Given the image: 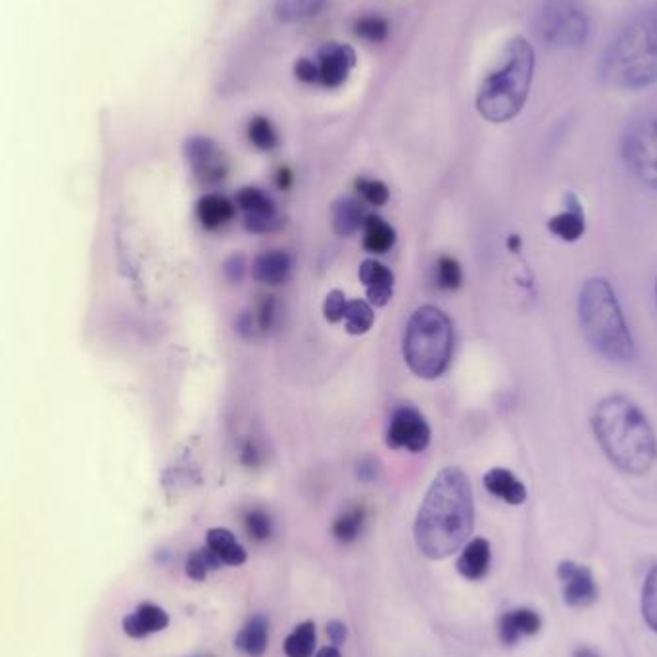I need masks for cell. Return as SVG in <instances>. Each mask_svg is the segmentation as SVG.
<instances>
[{
    "instance_id": "cell-1",
    "label": "cell",
    "mask_w": 657,
    "mask_h": 657,
    "mask_svg": "<svg viewBox=\"0 0 657 657\" xmlns=\"http://www.w3.org/2000/svg\"><path fill=\"white\" fill-rule=\"evenodd\" d=\"M475 506L467 475L446 467L429 488L417 519L415 544L429 560H444L458 552L473 531Z\"/></svg>"
},
{
    "instance_id": "cell-2",
    "label": "cell",
    "mask_w": 657,
    "mask_h": 657,
    "mask_svg": "<svg viewBox=\"0 0 657 657\" xmlns=\"http://www.w3.org/2000/svg\"><path fill=\"white\" fill-rule=\"evenodd\" d=\"M592 431L609 462L629 475L648 473L657 460V438L644 412L627 396L600 400L592 414Z\"/></svg>"
},
{
    "instance_id": "cell-3",
    "label": "cell",
    "mask_w": 657,
    "mask_h": 657,
    "mask_svg": "<svg viewBox=\"0 0 657 657\" xmlns=\"http://www.w3.org/2000/svg\"><path fill=\"white\" fill-rule=\"evenodd\" d=\"M600 77L617 89H644L657 83V6L625 25L604 50Z\"/></svg>"
},
{
    "instance_id": "cell-4",
    "label": "cell",
    "mask_w": 657,
    "mask_h": 657,
    "mask_svg": "<svg viewBox=\"0 0 657 657\" xmlns=\"http://www.w3.org/2000/svg\"><path fill=\"white\" fill-rule=\"evenodd\" d=\"M533 73L535 50L527 39L513 37L479 89L477 108L481 116L492 123L513 120L529 97Z\"/></svg>"
},
{
    "instance_id": "cell-5",
    "label": "cell",
    "mask_w": 657,
    "mask_h": 657,
    "mask_svg": "<svg viewBox=\"0 0 657 657\" xmlns=\"http://www.w3.org/2000/svg\"><path fill=\"white\" fill-rule=\"evenodd\" d=\"M579 317L586 341L600 356L615 364L633 360V335L608 279L592 277L584 283L579 296Z\"/></svg>"
},
{
    "instance_id": "cell-6",
    "label": "cell",
    "mask_w": 657,
    "mask_h": 657,
    "mask_svg": "<svg viewBox=\"0 0 657 657\" xmlns=\"http://www.w3.org/2000/svg\"><path fill=\"white\" fill-rule=\"evenodd\" d=\"M454 329L435 306H423L410 317L404 335L406 364L421 379H437L452 360Z\"/></svg>"
},
{
    "instance_id": "cell-7",
    "label": "cell",
    "mask_w": 657,
    "mask_h": 657,
    "mask_svg": "<svg viewBox=\"0 0 657 657\" xmlns=\"http://www.w3.org/2000/svg\"><path fill=\"white\" fill-rule=\"evenodd\" d=\"M535 33L548 49H577L588 37V14L581 0H544L536 12Z\"/></svg>"
},
{
    "instance_id": "cell-8",
    "label": "cell",
    "mask_w": 657,
    "mask_h": 657,
    "mask_svg": "<svg viewBox=\"0 0 657 657\" xmlns=\"http://www.w3.org/2000/svg\"><path fill=\"white\" fill-rule=\"evenodd\" d=\"M621 154L627 170L642 185L657 191V116L634 120L625 129Z\"/></svg>"
},
{
    "instance_id": "cell-9",
    "label": "cell",
    "mask_w": 657,
    "mask_h": 657,
    "mask_svg": "<svg viewBox=\"0 0 657 657\" xmlns=\"http://www.w3.org/2000/svg\"><path fill=\"white\" fill-rule=\"evenodd\" d=\"M431 442V429L425 417L412 406L398 408L390 419L387 444L390 448H406L410 452H423Z\"/></svg>"
},
{
    "instance_id": "cell-10",
    "label": "cell",
    "mask_w": 657,
    "mask_h": 657,
    "mask_svg": "<svg viewBox=\"0 0 657 657\" xmlns=\"http://www.w3.org/2000/svg\"><path fill=\"white\" fill-rule=\"evenodd\" d=\"M558 577L563 590V600L571 608H586L598 600V586L588 567L575 561H561Z\"/></svg>"
},
{
    "instance_id": "cell-11",
    "label": "cell",
    "mask_w": 657,
    "mask_h": 657,
    "mask_svg": "<svg viewBox=\"0 0 657 657\" xmlns=\"http://www.w3.org/2000/svg\"><path fill=\"white\" fill-rule=\"evenodd\" d=\"M185 154L196 177L202 183H219L225 177L227 164L223 160L221 150L212 139L208 137L189 139L185 145Z\"/></svg>"
},
{
    "instance_id": "cell-12",
    "label": "cell",
    "mask_w": 657,
    "mask_h": 657,
    "mask_svg": "<svg viewBox=\"0 0 657 657\" xmlns=\"http://www.w3.org/2000/svg\"><path fill=\"white\" fill-rule=\"evenodd\" d=\"M235 200L246 214L244 225L250 233H268L279 225L275 204L264 191L256 187H244L237 193Z\"/></svg>"
},
{
    "instance_id": "cell-13",
    "label": "cell",
    "mask_w": 657,
    "mask_h": 657,
    "mask_svg": "<svg viewBox=\"0 0 657 657\" xmlns=\"http://www.w3.org/2000/svg\"><path fill=\"white\" fill-rule=\"evenodd\" d=\"M356 62L354 50L339 43H329L319 50V81L325 87H339Z\"/></svg>"
},
{
    "instance_id": "cell-14",
    "label": "cell",
    "mask_w": 657,
    "mask_h": 657,
    "mask_svg": "<svg viewBox=\"0 0 657 657\" xmlns=\"http://www.w3.org/2000/svg\"><path fill=\"white\" fill-rule=\"evenodd\" d=\"M170 625V617L156 604L145 602L122 621L123 633L131 638H145L148 634L160 633Z\"/></svg>"
},
{
    "instance_id": "cell-15",
    "label": "cell",
    "mask_w": 657,
    "mask_h": 657,
    "mask_svg": "<svg viewBox=\"0 0 657 657\" xmlns=\"http://www.w3.org/2000/svg\"><path fill=\"white\" fill-rule=\"evenodd\" d=\"M292 260L291 256L283 250H269L260 254L252 262V279L268 285V287H277L287 283L291 277Z\"/></svg>"
},
{
    "instance_id": "cell-16",
    "label": "cell",
    "mask_w": 657,
    "mask_h": 657,
    "mask_svg": "<svg viewBox=\"0 0 657 657\" xmlns=\"http://www.w3.org/2000/svg\"><path fill=\"white\" fill-rule=\"evenodd\" d=\"M565 210L548 221L550 233L560 237L565 243L579 241L586 231V218H584L583 204L573 193L565 196Z\"/></svg>"
},
{
    "instance_id": "cell-17",
    "label": "cell",
    "mask_w": 657,
    "mask_h": 657,
    "mask_svg": "<svg viewBox=\"0 0 657 657\" xmlns=\"http://www.w3.org/2000/svg\"><path fill=\"white\" fill-rule=\"evenodd\" d=\"M360 281L373 306H387L394 292V275L387 266L375 260H365L360 266Z\"/></svg>"
},
{
    "instance_id": "cell-18",
    "label": "cell",
    "mask_w": 657,
    "mask_h": 657,
    "mask_svg": "<svg viewBox=\"0 0 657 657\" xmlns=\"http://www.w3.org/2000/svg\"><path fill=\"white\" fill-rule=\"evenodd\" d=\"M542 627L540 615L533 609H515L500 617L498 633L504 644H517L523 636H533Z\"/></svg>"
},
{
    "instance_id": "cell-19",
    "label": "cell",
    "mask_w": 657,
    "mask_h": 657,
    "mask_svg": "<svg viewBox=\"0 0 657 657\" xmlns=\"http://www.w3.org/2000/svg\"><path fill=\"white\" fill-rule=\"evenodd\" d=\"M196 216L204 229L218 231L221 227L229 225L235 216L237 208L235 204L221 195L202 196L196 204Z\"/></svg>"
},
{
    "instance_id": "cell-20",
    "label": "cell",
    "mask_w": 657,
    "mask_h": 657,
    "mask_svg": "<svg viewBox=\"0 0 657 657\" xmlns=\"http://www.w3.org/2000/svg\"><path fill=\"white\" fill-rule=\"evenodd\" d=\"M485 488L492 496L508 502L511 506H519L527 500L525 485L504 467H494L485 475Z\"/></svg>"
},
{
    "instance_id": "cell-21",
    "label": "cell",
    "mask_w": 657,
    "mask_h": 657,
    "mask_svg": "<svg viewBox=\"0 0 657 657\" xmlns=\"http://www.w3.org/2000/svg\"><path fill=\"white\" fill-rule=\"evenodd\" d=\"M331 218L333 229L339 237H352L364 227V204L352 196H342L333 204Z\"/></svg>"
},
{
    "instance_id": "cell-22",
    "label": "cell",
    "mask_w": 657,
    "mask_h": 657,
    "mask_svg": "<svg viewBox=\"0 0 657 657\" xmlns=\"http://www.w3.org/2000/svg\"><path fill=\"white\" fill-rule=\"evenodd\" d=\"M490 567V544L485 538H473L458 560V571L469 581H479L488 573Z\"/></svg>"
},
{
    "instance_id": "cell-23",
    "label": "cell",
    "mask_w": 657,
    "mask_h": 657,
    "mask_svg": "<svg viewBox=\"0 0 657 657\" xmlns=\"http://www.w3.org/2000/svg\"><path fill=\"white\" fill-rule=\"evenodd\" d=\"M268 619L264 615H254L239 636L235 638V644L239 650H243L246 656L262 657L268 648Z\"/></svg>"
},
{
    "instance_id": "cell-24",
    "label": "cell",
    "mask_w": 657,
    "mask_h": 657,
    "mask_svg": "<svg viewBox=\"0 0 657 657\" xmlns=\"http://www.w3.org/2000/svg\"><path fill=\"white\" fill-rule=\"evenodd\" d=\"M206 546L212 550V554L225 565H243L246 561V552L243 546L237 542L235 535L227 529H212L206 536Z\"/></svg>"
},
{
    "instance_id": "cell-25",
    "label": "cell",
    "mask_w": 657,
    "mask_h": 657,
    "mask_svg": "<svg viewBox=\"0 0 657 657\" xmlns=\"http://www.w3.org/2000/svg\"><path fill=\"white\" fill-rule=\"evenodd\" d=\"M364 248L369 254H385L396 243V231L385 219L367 216L364 221Z\"/></svg>"
},
{
    "instance_id": "cell-26",
    "label": "cell",
    "mask_w": 657,
    "mask_h": 657,
    "mask_svg": "<svg viewBox=\"0 0 657 657\" xmlns=\"http://www.w3.org/2000/svg\"><path fill=\"white\" fill-rule=\"evenodd\" d=\"M323 4L325 0H277L275 16L285 24L300 22L310 16H316Z\"/></svg>"
},
{
    "instance_id": "cell-27",
    "label": "cell",
    "mask_w": 657,
    "mask_h": 657,
    "mask_svg": "<svg viewBox=\"0 0 657 657\" xmlns=\"http://www.w3.org/2000/svg\"><path fill=\"white\" fill-rule=\"evenodd\" d=\"M316 648V625L306 621L298 625L285 640V654L289 657H312Z\"/></svg>"
},
{
    "instance_id": "cell-28",
    "label": "cell",
    "mask_w": 657,
    "mask_h": 657,
    "mask_svg": "<svg viewBox=\"0 0 657 657\" xmlns=\"http://www.w3.org/2000/svg\"><path fill=\"white\" fill-rule=\"evenodd\" d=\"M373 321H375V314L367 302L364 300L348 302L346 312H344V325L350 335H364L373 327Z\"/></svg>"
},
{
    "instance_id": "cell-29",
    "label": "cell",
    "mask_w": 657,
    "mask_h": 657,
    "mask_svg": "<svg viewBox=\"0 0 657 657\" xmlns=\"http://www.w3.org/2000/svg\"><path fill=\"white\" fill-rule=\"evenodd\" d=\"M364 521V508L356 506L352 510L344 511L333 525V535L337 536L341 542H354L362 533Z\"/></svg>"
},
{
    "instance_id": "cell-30",
    "label": "cell",
    "mask_w": 657,
    "mask_h": 657,
    "mask_svg": "<svg viewBox=\"0 0 657 657\" xmlns=\"http://www.w3.org/2000/svg\"><path fill=\"white\" fill-rule=\"evenodd\" d=\"M248 139L260 150H273L275 146L279 145V135H277L275 127L271 125L268 118H262V116L254 118L248 125Z\"/></svg>"
},
{
    "instance_id": "cell-31",
    "label": "cell",
    "mask_w": 657,
    "mask_h": 657,
    "mask_svg": "<svg viewBox=\"0 0 657 657\" xmlns=\"http://www.w3.org/2000/svg\"><path fill=\"white\" fill-rule=\"evenodd\" d=\"M223 563L212 554V550L206 546L202 550H195L187 560V575L195 581H204L210 569H218Z\"/></svg>"
},
{
    "instance_id": "cell-32",
    "label": "cell",
    "mask_w": 657,
    "mask_h": 657,
    "mask_svg": "<svg viewBox=\"0 0 657 657\" xmlns=\"http://www.w3.org/2000/svg\"><path fill=\"white\" fill-rule=\"evenodd\" d=\"M438 287L444 291H456L462 287L463 271L458 260L442 256L437 264Z\"/></svg>"
},
{
    "instance_id": "cell-33",
    "label": "cell",
    "mask_w": 657,
    "mask_h": 657,
    "mask_svg": "<svg viewBox=\"0 0 657 657\" xmlns=\"http://www.w3.org/2000/svg\"><path fill=\"white\" fill-rule=\"evenodd\" d=\"M642 615L648 627L657 633V565L648 573L642 590Z\"/></svg>"
},
{
    "instance_id": "cell-34",
    "label": "cell",
    "mask_w": 657,
    "mask_h": 657,
    "mask_svg": "<svg viewBox=\"0 0 657 657\" xmlns=\"http://www.w3.org/2000/svg\"><path fill=\"white\" fill-rule=\"evenodd\" d=\"M356 191L362 195L367 204L371 206H385L389 202V187L383 181L377 179H358L356 181Z\"/></svg>"
},
{
    "instance_id": "cell-35",
    "label": "cell",
    "mask_w": 657,
    "mask_h": 657,
    "mask_svg": "<svg viewBox=\"0 0 657 657\" xmlns=\"http://www.w3.org/2000/svg\"><path fill=\"white\" fill-rule=\"evenodd\" d=\"M354 29H356V35L358 37H362L365 41H371V43H381L389 35V24H387V20H383L379 16L362 18Z\"/></svg>"
},
{
    "instance_id": "cell-36",
    "label": "cell",
    "mask_w": 657,
    "mask_h": 657,
    "mask_svg": "<svg viewBox=\"0 0 657 657\" xmlns=\"http://www.w3.org/2000/svg\"><path fill=\"white\" fill-rule=\"evenodd\" d=\"M244 527L248 536L254 540H268L271 536V521L266 511H248L244 517Z\"/></svg>"
},
{
    "instance_id": "cell-37",
    "label": "cell",
    "mask_w": 657,
    "mask_h": 657,
    "mask_svg": "<svg viewBox=\"0 0 657 657\" xmlns=\"http://www.w3.org/2000/svg\"><path fill=\"white\" fill-rule=\"evenodd\" d=\"M348 300L342 291H331L327 294L325 302H323V316L329 323H339L344 319V312H346Z\"/></svg>"
},
{
    "instance_id": "cell-38",
    "label": "cell",
    "mask_w": 657,
    "mask_h": 657,
    "mask_svg": "<svg viewBox=\"0 0 657 657\" xmlns=\"http://www.w3.org/2000/svg\"><path fill=\"white\" fill-rule=\"evenodd\" d=\"M223 273L231 283H241L243 281L244 273H246V260L241 254H233L231 258H227V262L223 264Z\"/></svg>"
},
{
    "instance_id": "cell-39",
    "label": "cell",
    "mask_w": 657,
    "mask_h": 657,
    "mask_svg": "<svg viewBox=\"0 0 657 657\" xmlns=\"http://www.w3.org/2000/svg\"><path fill=\"white\" fill-rule=\"evenodd\" d=\"M273 319H275V300L273 296H264L262 304H260V314H258V325L262 333H268L269 329L273 327Z\"/></svg>"
},
{
    "instance_id": "cell-40",
    "label": "cell",
    "mask_w": 657,
    "mask_h": 657,
    "mask_svg": "<svg viewBox=\"0 0 657 657\" xmlns=\"http://www.w3.org/2000/svg\"><path fill=\"white\" fill-rule=\"evenodd\" d=\"M294 73L304 83H316V81H319V68H317L312 60H306V58H302V60L296 62Z\"/></svg>"
},
{
    "instance_id": "cell-41",
    "label": "cell",
    "mask_w": 657,
    "mask_h": 657,
    "mask_svg": "<svg viewBox=\"0 0 657 657\" xmlns=\"http://www.w3.org/2000/svg\"><path fill=\"white\" fill-rule=\"evenodd\" d=\"M327 634H329L331 642L339 646L346 640V627L342 625L341 621H331V623H327Z\"/></svg>"
},
{
    "instance_id": "cell-42",
    "label": "cell",
    "mask_w": 657,
    "mask_h": 657,
    "mask_svg": "<svg viewBox=\"0 0 657 657\" xmlns=\"http://www.w3.org/2000/svg\"><path fill=\"white\" fill-rule=\"evenodd\" d=\"M292 183H294V175H292V171L289 168H281V170L277 171V187L281 191L291 189Z\"/></svg>"
},
{
    "instance_id": "cell-43",
    "label": "cell",
    "mask_w": 657,
    "mask_h": 657,
    "mask_svg": "<svg viewBox=\"0 0 657 657\" xmlns=\"http://www.w3.org/2000/svg\"><path fill=\"white\" fill-rule=\"evenodd\" d=\"M243 462L246 465H256L258 463V450L252 442H248L243 448Z\"/></svg>"
},
{
    "instance_id": "cell-44",
    "label": "cell",
    "mask_w": 657,
    "mask_h": 657,
    "mask_svg": "<svg viewBox=\"0 0 657 657\" xmlns=\"http://www.w3.org/2000/svg\"><path fill=\"white\" fill-rule=\"evenodd\" d=\"M316 657H342L341 652L337 650V648H333V646H327V648H323V650H319V654H317Z\"/></svg>"
},
{
    "instance_id": "cell-45",
    "label": "cell",
    "mask_w": 657,
    "mask_h": 657,
    "mask_svg": "<svg viewBox=\"0 0 657 657\" xmlns=\"http://www.w3.org/2000/svg\"><path fill=\"white\" fill-rule=\"evenodd\" d=\"M573 657H600L592 648H577Z\"/></svg>"
},
{
    "instance_id": "cell-46",
    "label": "cell",
    "mask_w": 657,
    "mask_h": 657,
    "mask_svg": "<svg viewBox=\"0 0 657 657\" xmlns=\"http://www.w3.org/2000/svg\"><path fill=\"white\" fill-rule=\"evenodd\" d=\"M510 248L511 250H517V246H519V239L517 237H511L510 239Z\"/></svg>"
},
{
    "instance_id": "cell-47",
    "label": "cell",
    "mask_w": 657,
    "mask_h": 657,
    "mask_svg": "<svg viewBox=\"0 0 657 657\" xmlns=\"http://www.w3.org/2000/svg\"><path fill=\"white\" fill-rule=\"evenodd\" d=\"M656 300H657V283H656Z\"/></svg>"
}]
</instances>
